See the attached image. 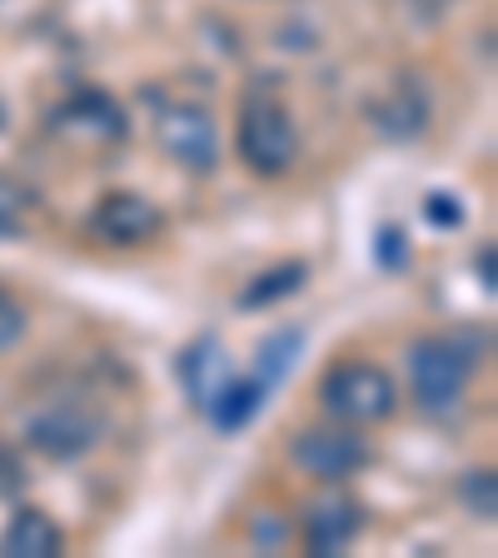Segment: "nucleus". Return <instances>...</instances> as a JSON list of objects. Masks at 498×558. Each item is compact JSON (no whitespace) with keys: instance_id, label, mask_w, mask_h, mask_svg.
I'll return each mask as SVG.
<instances>
[{"instance_id":"2eb2a0df","label":"nucleus","mask_w":498,"mask_h":558,"mask_svg":"<svg viewBox=\"0 0 498 558\" xmlns=\"http://www.w3.org/2000/svg\"><path fill=\"white\" fill-rule=\"evenodd\" d=\"M424 120H429V100L414 90V85H399L394 100L389 105H374V125L384 130V135H394V140H409L424 130Z\"/></svg>"},{"instance_id":"20e7f679","label":"nucleus","mask_w":498,"mask_h":558,"mask_svg":"<svg viewBox=\"0 0 498 558\" xmlns=\"http://www.w3.org/2000/svg\"><path fill=\"white\" fill-rule=\"evenodd\" d=\"M290 453L309 478L344 484L349 474H360V469L369 464V439H364L354 424H314V429L294 434Z\"/></svg>"},{"instance_id":"dca6fc26","label":"nucleus","mask_w":498,"mask_h":558,"mask_svg":"<svg viewBox=\"0 0 498 558\" xmlns=\"http://www.w3.org/2000/svg\"><path fill=\"white\" fill-rule=\"evenodd\" d=\"M459 494H464V504L478 513V519H494L498 509V484H494V469H469L464 484H459Z\"/></svg>"},{"instance_id":"423d86ee","label":"nucleus","mask_w":498,"mask_h":558,"mask_svg":"<svg viewBox=\"0 0 498 558\" xmlns=\"http://www.w3.org/2000/svg\"><path fill=\"white\" fill-rule=\"evenodd\" d=\"M100 434H105V418L81 404L40 409L25 424V444L35 453H46V459H81V453H90L100 444Z\"/></svg>"},{"instance_id":"7ed1b4c3","label":"nucleus","mask_w":498,"mask_h":558,"mask_svg":"<svg viewBox=\"0 0 498 558\" xmlns=\"http://www.w3.org/2000/svg\"><path fill=\"white\" fill-rule=\"evenodd\" d=\"M240 160L259 180H279L300 160V130L275 95H250L240 110Z\"/></svg>"},{"instance_id":"4be33fe9","label":"nucleus","mask_w":498,"mask_h":558,"mask_svg":"<svg viewBox=\"0 0 498 558\" xmlns=\"http://www.w3.org/2000/svg\"><path fill=\"white\" fill-rule=\"evenodd\" d=\"M474 269H478V279H484V290L494 294V244H484V255L474 259Z\"/></svg>"},{"instance_id":"aec40b11","label":"nucleus","mask_w":498,"mask_h":558,"mask_svg":"<svg viewBox=\"0 0 498 558\" xmlns=\"http://www.w3.org/2000/svg\"><path fill=\"white\" fill-rule=\"evenodd\" d=\"M424 215H429L434 225H459V220H464V209H459V199H453V195H439V190H434V195L424 199Z\"/></svg>"},{"instance_id":"9b49d317","label":"nucleus","mask_w":498,"mask_h":558,"mask_svg":"<svg viewBox=\"0 0 498 558\" xmlns=\"http://www.w3.org/2000/svg\"><path fill=\"white\" fill-rule=\"evenodd\" d=\"M265 395H269V389L255 379V374H244V379H240V374H230V379L215 389V399L205 404V418H209V424H215L220 434H240L244 424L259 414Z\"/></svg>"},{"instance_id":"1a4fd4ad","label":"nucleus","mask_w":498,"mask_h":558,"mask_svg":"<svg viewBox=\"0 0 498 558\" xmlns=\"http://www.w3.org/2000/svg\"><path fill=\"white\" fill-rule=\"evenodd\" d=\"M56 125L75 130V135H95V140H125L130 120L105 90H81V95H70V100L56 110Z\"/></svg>"},{"instance_id":"6e6552de","label":"nucleus","mask_w":498,"mask_h":558,"mask_svg":"<svg viewBox=\"0 0 498 558\" xmlns=\"http://www.w3.org/2000/svg\"><path fill=\"white\" fill-rule=\"evenodd\" d=\"M364 529V509L349 494H319L304 509V548L319 558H335L354 544V534Z\"/></svg>"},{"instance_id":"0eeeda50","label":"nucleus","mask_w":498,"mask_h":558,"mask_svg":"<svg viewBox=\"0 0 498 558\" xmlns=\"http://www.w3.org/2000/svg\"><path fill=\"white\" fill-rule=\"evenodd\" d=\"M90 230L100 234L105 244H125L130 250V244L155 240V234L165 230V215L145 195H135V190H110V195L95 205Z\"/></svg>"},{"instance_id":"39448f33","label":"nucleus","mask_w":498,"mask_h":558,"mask_svg":"<svg viewBox=\"0 0 498 558\" xmlns=\"http://www.w3.org/2000/svg\"><path fill=\"white\" fill-rule=\"evenodd\" d=\"M155 140H160V150L174 165H185L195 174H209L220 165V135H215V116L205 105H190V100L165 105L155 116Z\"/></svg>"},{"instance_id":"a211bd4d","label":"nucleus","mask_w":498,"mask_h":558,"mask_svg":"<svg viewBox=\"0 0 498 558\" xmlns=\"http://www.w3.org/2000/svg\"><path fill=\"white\" fill-rule=\"evenodd\" d=\"M21 335H25V304L0 284V349H11Z\"/></svg>"},{"instance_id":"f8f14e48","label":"nucleus","mask_w":498,"mask_h":558,"mask_svg":"<svg viewBox=\"0 0 498 558\" xmlns=\"http://www.w3.org/2000/svg\"><path fill=\"white\" fill-rule=\"evenodd\" d=\"M180 379H185L190 399L205 409L209 399H215V389L230 379V360H224V349L215 344V339H199V344H190L185 354H180Z\"/></svg>"},{"instance_id":"4468645a","label":"nucleus","mask_w":498,"mask_h":558,"mask_svg":"<svg viewBox=\"0 0 498 558\" xmlns=\"http://www.w3.org/2000/svg\"><path fill=\"white\" fill-rule=\"evenodd\" d=\"M300 349H304V329L300 325H284V329H275V335H265V339H259V369H255V379L265 384V389L284 384V379H290V369H294V360H300Z\"/></svg>"},{"instance_id":"6ab92c4d","label":"nucleus","mask_w":498,"mask_h":558,"mask_svg":"<svg viewBox=\"0 0 498 558\" xmlns=\"http://www.w3.org/2000/svg\"><path fill=\"white\" fill-rule=\"evenodd\" d=\"M21 215H25V190L0 185V234H15V230H21Z\"/></svg>"},{"instance_id":"9d476101","label":"nucleus","mask_w":498,"mask_h":558,"mask_svg":"<svg viewBox=\"0 0 498 558\" xmlns=\"http://www.w3.org/2000/svg\"><path fill=\"white\" fill-rule=\"evenodd\" d=\"M60 548H65V534H60V523L46 509H15L11 529L0 534V554L5 558H56Z\"/></svg>"},{"instance_id":"ddd939ff","label":"nucleus","mask_w":498,"mask_h":558,"mask_svg":"<svg viewBox=\"0 0 498 558\" xmlns=\"http://www.w3.org/2000/svg\"><path fill=\"white\" fill-rule=\"evenodd\" d=\"M304 275H309V265H304V259H284V265H275V269H265V275L250 279V284L240 290V304H244V310H269V304L300 294L304 290Z\"/></svg>"},{"instance_id":"f3484780","label":"nucleus","mask_w":498,"mask_h":558,"mask_svg":"<svg viewBox=\"0 0 498 558\" xmlns=\"http://www.w3.org/2000/svg\"><path fill=\"white\" fill-rule=\"evenodd\" d=\"M374 259H379V269H404L409 265V240L399 225H379V234H374Z\"/></svg>"},{"instance_id":"f257e3e1","label":"nucleus","mask_w":498,"mask_h":558,"mask_svg":"<svg viewBox=\"0 0 498 558\" xmlns=\"http://www.w3.org/2000/svg\"><path fill=\"white\" fill-rule=\"evenodd\" d=\"M469 374H474V344L464 335H424L409 344V389L429 414H449L464 399Z\"/></svg>"},{"instance_id":"412c9836","label":"nucleus","mask_w":498,"mask_h":558,"mask_svg":"<svg viewBox=\"0 0 498 558\" xmlns=\"http://www.w3.org/2000/svg\"><path fill=\"white\" fill-rule=\"evenodd\" d=\"M25 488V469H21V459H15L11 449H0V494L11 499V494H21Z\"/></svg>"},{"instance_id":"f03ea898","label":"nucleus","mask_w":498,"mask_h":558,"mask_svg":"<svg viewBox=\"0 0 498 558\" xmlns=\"http://www.w3.org/2000/svg\"><path fill=\"white\" fill-rule=\"evenodd\" d=\"M319 404L339 424L369 429V424H379V418H389L399 409V384L394 374L369 360H344L319 379Z\"/></svg>"}]
</instances>
